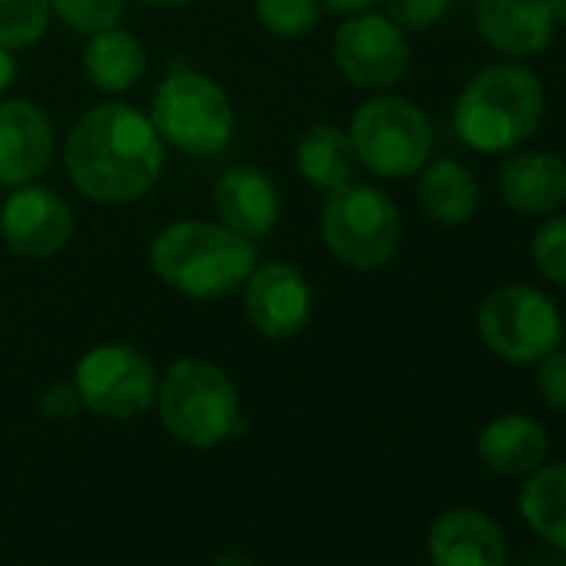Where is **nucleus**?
<instances>
[{"instance_id": "1a4fd4ad", "label": "nucleus", "mask_w": 566, "mask_h": 566, "mask_svg": "<svg viewBox=\"0 0 566 566\" xmlns=\"http://www.w3.org/2000/svg\"><path fill=\"white\" fill-rule=\"evenodd\" d=\"M74 387L91 413L130 420L154 407L160 377L144 350L130 344H97L77 360Z\"/></svg>"}, {"instance_id": "f257e3e1", "label": "nucleus", "mask_w": 566, "mask_h": 566, "mask_svg": "<svg viewBox=\"0 0 566 566\" xmlns=\"http://www.w3.org/2000/svg\"><path fill=\"white\" fill-rule=\"evenodd\" d=\"M64 167L87 200L124 207L157 187L164 140L140 107L104 101L74 120L64 140Z\"/></svg>"}, {"instance_id": "dca6fc26", "label": "nucleus", "mask_w": 566, "mask_h": 566, "mask_svg": "<svg viewBox=\"0 0 566 566\" xmlns=\"http://www.w3.org/2000/svg\"><path fill=\"white\" fill-rule=\"evenodd\" d=\"M473 24L483 44L510 57H533L553 41L546 0H476Z\"/></svg>"}, {"instance_id": "9d476101", "label": "nucleus", "mask_w": 566, "mask_h": 566, "mask_svg": "<svg viewBox=\"0 0 566 566\" xmlns=\"http://www.w3.org/2000/svg\"><path fill=\"white\" fill-rule=\"evenodd\" d=\"M334 61L337 71L357 87L384 94L403 81L410 67L407 34L387 14H350L334 34Z\"/></svg>"}, {"instance_id": "4be33fe9", "label": "nucleus", "mask_w": 566, "mask_h": 566, "mask_svg": "<svg viewBox=\"0 0 566 566\" xmlns=\"http://www.w3.org/2000/svg\"><path fill=\"white\" fill-rule=\"evenodd\" d=\"M526 526L556 549H566V460L536 467L520 490Z\"/></svg>"}, {"instance_id": "412c9836", "label": "nucleus", "mask_w": 566, "mask_h": 566, "mask_svg": "<svg viewBox=\"0 0 566 566\" xmlns=\"http://www.w3.org/2000/svg\"><path fill=\"white\" fill-rule=\"evenodd\" d=\"M357 167L360 164L350 134L334 124H314L297 140V170L307 184L321 190H337L350 184Z\"/></svg>"}, {"instance_id": "7ed1b4c3", "label": "nucleus", "mask_w": 566, "mask_h": 566, "mask_svg": "<svg viewBox=\"0 0 566 566\" xmlns=\"http://www.w3.org/2000/svg\"><path fill=\"white\" fill-rule=\"evenodd\" d=\"M543 107V84L533 71L523 64H493L460 91L453 130L476 154H506L539 130Z\"/></svg>"}, {"instance_id": "f3484780", "label": "nucleus", "mask_w": 566, "mask_h": 566, "mask_svg": "<svg viewBox=\"0 0 566 566\" xmlns=\"http://www.w3.org/2000/svg\"><path fill=\"white\" fill-rule=\"evenodd\" d=\"M496 187L516 213H549L566 203V160L549 150H520L503 160Z\"/></svg>"}, {"instance_id": "c756f323", "label": "nucleus", "mask_w": 566, "mask_h": 566, "mask_svg": "<svg viewBox=\"0 0 566 566\" xmlns=\"http://www.w3.org/2000/svg\"><path fill=\"white\" fill-rule=\"evenodd\" d=\"M321 4H324V11H331V14H344V18H350V14L374 11L377 4H384V0H321Z\"/></svg>"}, {"instance_id": "f704fd0d", "label": "nucleus", "mask_w": 566, "mask_h": 566, "mask_svg": "<svg viewBox=\"0 0 566 566\" xmlns=\"http://www.w3.org/2000/svg\"><path fill=\"white\" fill-rule=\"evenodd\" d=\"M559 566H566V556H563V563H559Z\"/></svg>"}, {"instance_id": "b1692460", "label": "nucleus", "mask_w": 566, "mask_h": 566, "mask_svg": "<svg viewBox=\"0 0 566 566\" xmlns=\"http://www.w3.org/2000/svg\"><path fill=\"white\" fill-rule=\"evenodd\" d=\"M51 28V0H0V48L28 51Z\"/></svg>"}, {"instance_id": "473e14b6", "label": "nucleus", "mask_w": 566, "mask_h": 566, "mask_svg": "<svg viewBox=\"0 0 566 566\" xmlns=\"http://www.w3.org/2000/svg\"><path fill=\"white\" fill-rule=\"evenodd\" d=\"M213 566H253L250 559H243V556H237V553H223Z\"/></svg>"}, {"instance_id": "20e7f679", "label": "nucleus", "mask_w": 566, "mask_h": 566, "mask_svg": "<svg viewBox=\"0 0 566 566\" xmlns=\"http://www.w3.org/2000/svg\"><path fill=\"white\" fill-rule=\"evenodd\" d=\"M157 413L170 437L207 450L243 430L240 394L223 367L203 357L170 364L157 387Z\"/></svg>"}, {"instance_id": "c85d7f7f", "label": "nucleus", "mask_w": 566, "mask_h": 566, "mask_svg": "<svg viewBox=\"0 0 566 566\" xmlns=\"http://www.w3.org/2000/svg\"><path fill=\"white\" fill-rule=\"evenodd\" d=\"M81 394H77V387H74V380H57V384H51L48 390H44V397H41V410H44V417H51V420H71V417H77L81 413Z\"/></svg>"}, {"instance_id": "a211bd4d", "label": "nucleus", "mask_w": 566, "mask_h": 566, "mask_svg": "<svg viewBox=\"0 0 566 566\" xmlns=\"http://www.w3.org/2000/svg\"><path fill=\"white\" fill-rule=\"evenodd\" d=\"M476 457L500 476H530L549 457V433L533 417L503 413L480 430Z\"/></svg>"}, {"instance_id": "7c9ffc66", "label": "nucleus", "mask_w": 566, "mask_h": 566, "mask_svg": "<svg viewBox=\"0 0 566 566\" xmlns=\"http://www.w3.org/2000/svg\"><path fill=\"white\" fill-rule=\"evenodd\" d=\"M14 81H18V57H14V51L0 48V94L11 91Z\"/></svg>"}, {"instance_id": "6ab92c4d", "label": "nucleus", "mask_w": 566, "mask_h": 566, "mask_svg": "<svg viewBox=\"0 0 566 566\" xmlns=\"http://www.w3.org/2000/svg\"><path fill=\"white\" fill-rule=\"evenodd\" d=\"M81 67L87 74V81L101 91V94H127L134 91L144 74H147V51L144 41L134 31H124L120 24L111 31H101L94 38H87Z\"/></svg>"}, {"instance_id": "ddd939ff", "label": "nucleus", "mask_w": 566, "mask_h": 566, "mask_svg": "<svg viewBox=\"0 0 566 566\" xmlns=\"http://www.w3.org/2000/svg\"><path fill=\"white\" fill-rule=\"evenodd\" d=\"M57 137L44 107L34 101H0V187L41 180L54 164Z\"/></svg>"}, {"instance_id": "6e6552de", "label": "nucleus", "mask_w": 566, "mask_h": 566, "mask_svg": "<svg viewBox=\"0 0 566 566\" xmlns=\"http://www.w3.org/2000/svg\"><path fill=\"white\" fill-rule=\"evenodd\" d=\"M476 331L490 354L516 367L539 364L563 344V317L556 304L530 283H506L486 294L476 314Z\"/></svg>"}, {"instance_id": "9b49d317", "label": "nucleus", "mask_w": 566, "mask_h": 566, "mask_svg": "<svg viewBox=\"0 0 566 566\" xmlns=\"http://www.w3.org/2000/svg\"><path fill=\"white\" fill-rule=\"evenodd\" d=\"M243 311L260 337L291 340L304 334L314 317L311 280L291 260L256 263L243 283Z\"/></svg>"}, {"instance_id": "4468645a", "label": "nucleus", "mask_w": 566, "mask_h": 566, "mask_svg": "<svg viewBox=\"0 0 566 566\" xmlns=\"http://www.w3.org/2000/svg\"><path fill=\"white\" fill-rule=\"evenodd\" d=\"M427 553L433 566H506V536L490 513L453 506L430 523Z\"/></svg>"}, {"instance_id": "f8f14e48", "label": "nucleus", "mask_w": 566, "mask_h": 566, "mask_svg": "<svg viewBox=\"0 0 566 566\" xmlns=\"http://www.w3.org/2000/svg\"><path fill=\"white\" fill-rule=\"evenodd\" d=\"M0 237L21 256L48 260L71 243L74 210L54 187L38 180L11 187V193L0 200Z\"/></svg>"}, {"instance_id": "2f4dec72", "label": "nucleus", "mask_w": 566, "mask_h": 566, "mask_svg": "<svg viewBox=\"0 0 566 566\" xmlns=\"http://www.w3.org/2000/svg\"><path fill=\"white\" fill-rule=\"evenodd\" d=\"M546 8L553 14V24H563L566 28V0H546Z\"/></svg>"}, {"instance_id": "72a5a7b5", "label": "nucleus", "mask_w": 566, "mask_h": 566, "mask_svg": "<svg viewBox=\"0 0 566 566\" xmlns=\"http://www.w3.org/2000/svg\"><path fill=\"white\" fill-rule=\"evenodd\" d=\"M140 4H147V8H184V4H190V0H140Z\"/></svg>"}, {"instance_id": "a878e982", "label": "nucleus", "mask_w": 566, "mask_h": 566, "mask_svg": "<svg viewBox=\"0 0 566 566\" xmlns=\"http://www.w3.org/2000/svg\"><path fill=\"white\" fill-rule=\"evenodd\" d=\"M530 250H533L536 270L549 283H556V287H566V213L543 220L533 233Z\"/></svg>"}, {"instance_id": "cd10ccee", "label": "nucleus", "mask_w": 566, "mask_h": 566, "mask_svg": "<svg viewBox=\"0 0 566 566\" xmlns=\"http://www.w3.org/2000/svg\"><path fill=\"white\" fill-rule=\"evenodd\" d=\"M536 390H539L546 407L566 413V350H553L539 360Z\"/></svg>"}, {"instance_id": "39448f33", "label": "nucleus", "mask_w": 566, "mask_h": 566, "mask_svg": "<svg viewBox=\"0 0 566 566\" xmlns=\"http://www.w3.org/2000/svg\"><path fill=\"white\" fill-rule=\"evenodd\" d=\"M321 237L344 266L374 273L397 256L403 243V220L384 190L350 180L327 190L321 207Z\"/></svg>"}, {"instance_id": "5701e85b", "label": "nucleus", "mask_w": 566, "mask_h": 566, "mask_svg": "<svg viewBox=\"0 0 566 566\" xmlns=\"http://www.w3.org/2000/svg\"><path fill=\"white\" fill-rule=\"evenodd\" d=\"M253 18L270 38H311L324 21L321 0H253Z\"/></svg>"}, {"instance_id": "f03ea898", "label": "nucleus", "mask_w": 566, "mask_h": 566, "mask_svg": "<svg viewBox=\"0 0 566 566\" xmlns=\"http://www.w3.org/2000/svg\"><path fill=\"white\" fill-rule=\"evenodd\" d=\"M256 266V243L227 223L174 220L150 240V270L190 301H223L243 291Z\"/></svg>"}, {"instance_id": "0eeeda50", "label": "nucleus", "mask_w": 566, "mask_h": 566, "mask_svg": "<svg viewBox=\"0 0 566 566\" xmlns=\"http://www.w3.org/2000/svg\"><path fill=\"white\" fill-rule=\"evenodd\" d=\"M347 134L354 140L357 164L387 180L420 174L433 154V124L427 111L394 94H377L360 104Z\"/></svg>"}, {"instance_id": "aec40b11", "label": "nucleus", "mask_w": 566, "mask_h": 566, "mask_svg": "<svg viewBox=\"0 0 566 566\" xmlns=\"http://www.w3.org/2000/svg\"><path fill=\"white\" fill-rule=\"evenodd\" d=\"M417 200L433 223L460 227L480 207V184L460 160H427L417 180Z\"/></svg>"}, {"instance_id": "423d86ee", "label": "nucleus", "mask_w": 566, "mask_h": 566, "mask_svg": "<svg viewBox=\"0 0 566 566\" xmlns=\"http://www.w3.org/2000/svg\"><path fill=\"white\" fill-rule=\"evenodd\" d=\"M147 117L160 134L164 147H174L190 157L220 154L237 127L227 91L213 77L197 71H177L164 77L154 91Z\"/></svg>"}, {"instance_id": "2eb2a0df", "label": "nucleus", "mask_w": 566, "mask_h": 566, "mask_svg": "<svg viewBox=\"0 0 566 566\" xmlns=\"http://www.w3.org/2000/svg\"><path fill=\"white\" fill-rule=\"evenodd\" d=\"M213 207L220 213V223L230 230L260 240L276 230L280 223V190L266 170L256 164H233L217 177L213 187Z\"/></svg>"}, {"instance_id": "393cba45", "label": "nucleus", "mask_w": 566, "mask_h": 566, "mask_svg": "<svg viewBox=\"0 0 566 566\" xmlns=\"http://www.w3.org/2000/svg\"><path fill=\"white\" fill-rule=\"evenodd\" d=\"M127 0H51V18L81 38H94L124 21Z\"/></svg>"}, {"instance_id": "bb28decb", "label": "nucleus", "mask_w": 566, "mask_h": 566, "mask_svg": "<svg viewBox=\"0 0 566 566\" xmlns=\"http://www.w3.org/2000/svg\"><path fill=\"white\" fill-rule=\"evenodd\" d=\"M453 8V0H387V18L403 34H423L437 28Z\"/></svg>"}]
</instances>
